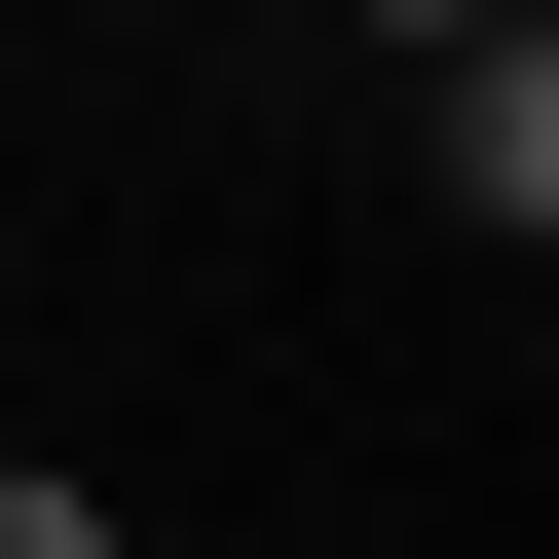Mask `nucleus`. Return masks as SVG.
I'll return each instance as SVG.
<instances>
[{"label":"nucleus","instance_id":"obj_1","mask_svg":"<svg viewBox=\"0 0 559 559\" xmlns=\"http://www.w3.org/2000/svg\"><path fill=\"white\" fill-rule=\"evenodd\" d=\"M448 224H485V261H559V0L448 75Z\"/></svg>","mask_w":559,"mask_h":559},{"label":"nucleus","instance_id":"obj_2","mask_svg":"<svg viewBox=\"0 0 559 559\" xmlns=\"http://www.w3.org/2000/svg\"><path fill=\"white\" fill-rule=\"evenodd\" d=\"M0 559H112V485H38V448H0Z\"/></svg>","mask_w":559,"mask_h":559},{"label":"nucleus","instance_id":"obj_3","mask_svg":"<svg viewBox=\"0 0 559 559\" xmlns=\"http://www.w3.org/2000/svg\"><path fill=\"white\" fill-rule=\"evenodd\" d=\"M336 38H448V75H485V38H522V0H336Z\"/></svg>","mask_w":559,"mask_h":559}]
</instances>
